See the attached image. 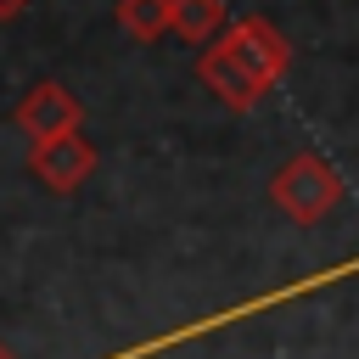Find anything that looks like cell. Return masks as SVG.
Instances as JSON below:
<instances>
[{
	"mask_svg": "<svg viewBox=\"0 0 359 359\" xmlns=\"http://www.w3.org/2000/svg\"><path fill=\"white\" fill-rule=\"evenodd\" d=\"M196 79H202V84H208L230 112H252V107H258V95H264V84H258V79H252V73H247L224 45H219V39H213V45H202V56H196Z\"/></svg>",
	"mask_w": 359,
	"mask_h": 359,
	"instance_id": "5b68a950",
	"label": "cell"
},
{
	"mask_svg": "<svg viewBox=\"0 0 359 359\" xmlns=\"http://www.w3.org/2000/svg\"><path fill=\"white\" fill-rule=\"evenodd\" d=\"M22 11V0H0V17H17Z\"/></svg>",
	"mask_w": 359,
	"mask_h": 359,
	"instance_id": "ba28073f",
	"label": "cell"
},
{
	"mask_svg": "<svg viewBox=\"0 0 359 359\" xmlns=\"http://www.w3.org/2000/svg\"><path fill=\"white\" fill-rule=\"evenodd\" d=\"M79 118H84V107H79V95L62 90V84H34V90L17 101V129H22L28 140L67 135V129H79Z\"/></svg>",
	"mask_w": 359,
	"mask_h": 359,
	"instance_id": "277c9868",
	"label": "cell"
},
{
	"mask_svg": "<svg viewBox=\"0 0 359 359\" xmlns=\"http://www.w3.org/2000/svg\"><path fill=\"white\" fill-rule=\"evenodd\" d=\"M118 22L135 39H163L174 28V0H118Z\"/></svg>",
	"mask_w": 359,
	"mask_h": 359,
	"instance_id": "52a82bcc",
	"label": "cell"
},
{
	"mask_svg": "<svg viewBox=\"0 0 359 359\" xmlns=\"http://www.w3.org/2000/svg\"><path fill=\"white\" fill-rule=\"evenodd\" d=\"M224 28V0H174V34L185 45H213Z\"/></svg>",
	"mask_w": 359,
	"mask_h": 359,
	"instance_id": "8992f818",
	"label": "cell"
},
{
	"mask_svg": "<svg viewBox=\"0 0 359 359\" xmlns=\"http://www.w3.org/2000/svg\"><path fill=\"white\" fill-rule=\"evenodd\" d=\"M219 45H224V50H230V56H236L264 90L292 67V45H286V34H280L269 17H241V22H230Z\"/></svg>",
	"mask_w": 359,
	"mask_h": 359,
	"instance_id": "7a4b0ae2",
	"label": "cell"
},
{
	"mask_svg": "<svg viewBox=\"0 0 359 359\" xmlns=\"http://www.w3.org/2000/svg\"><path fill=\"white\" fill-rule=\"evenodd\" d=\"M90 168H95V146H90L79 129L28 146V174H34L45 191H73V185L90 180Z\"/></svg>",
	"mask_w": 359,
	"mask_h": 359,
	"instance_id": "3957f363",
	"label": "cell"
},
{
	"mask_svg": "<svg viewBox=\"0 0 359 359\" xmlns=\"http://www.w3.org/2000/svg\"><path fill=\"white\" fill-rule=\"evenodd\" d=\"M269 202H275L286 219L314 224V219H325V213L342 202V174H337L320 151H292V157L275 168V180H269Z\"/></svg>",
	"mask_w": 359,
	"mask_h": 359,
	"instance_id": "6da1fadb",
	"label": "cell"
}]
</instances>
